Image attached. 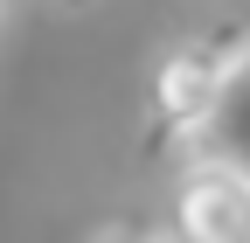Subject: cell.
Listing matches in <instances>:
<instances>
[{"instance_id": "cell-1", "label": "cell", "mask_w": 250, "mask_h": 243, "mask_svg": "<svg viewBox=\"0 0 250 243\" xmlns=\"http://www.w3.org/2000/svg\"><path fill=\"white\" fill-rule=\"evenodd\" d=\"M236 49H243L236 28H208V35L174 42L160 63H153V132H146L153 146H160V139L195 146V132L208 125L215 98H223V77L236 63Z\"/></svg>"}, {"instance_id": "cell-2", "label": "cell", "mask_w": 250, "mask_h": 243, "mask_svg": "<svg viewBox=\"0 0 250 243\" xmlns=\"http://www.w3.org/2000/svg\"><path fill=\"white\" fill-rule=\"evenodd\" d=\"M174 229L195 243H250V174L223 160H195L174 195Z\"/></svg>"}, {"instance_id": "cell-3", "label": "cell", "mask_w": 250, "mask_h": 243, "mask_svg": "<svg viewBox=\"0 0 250 243\" xmlns=\"http://www.w3.org/2000/svg\"><path fill=\"white\" fill-rule=\"evenodd\" d=\"M195 160H223V167H243L250 174V35H243L236 63L223 77V98H215L208 125L195 132Z\"/></svg>"}]
</instances>
